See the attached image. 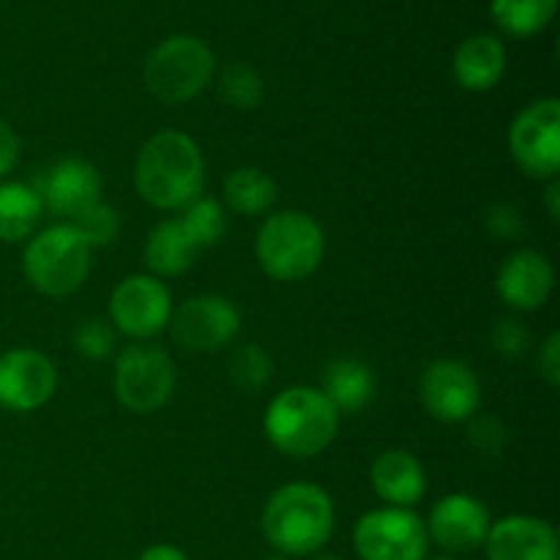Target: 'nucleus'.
<instances>
[{"instance_id": "nucleus-1", "label": "nucleus", "mask_w": 560, "mask_h": 560, "mask_svg": "<svg viewBox=\"0 0 560 560\" xmlns=\"http://www.w3.org/2000/svg\"><path fill=\"white\" fill-rule=\"evenodd\" d=\"M135 186L148 206L159 211H184L206 189V162L200 145L184 131H156L140 148Z\"/></svg>"}, {"instance_id": "nucleus-2", "label": "nucleus", "mask_w": 560, "mask_h": 560, "mask_svg": "<svg viewBox=\"0 0 560 560\" xmlns=\"http://www.w3.org/2000/svg\"><path fill=\"white\" fill-rule=\"evenodd\" d=\"M260 525L277 556H315L334 534V501L323 487L293 481L268 498Z\"/></svg>"}, {"instance_id": "nucleus-3", "label": "nucleus", "mask_w": 560, "mask_h": 560, "mask_svg": "<svg viewBox=\"0 0 560 560\" xmlns=\"http://www.w3.org/2000/svg\"><path fill=\"white\" fill-rule=\"evenodd\" d=\"M268 443L284 457L310 459L331 446L339 413L315 386H293L271 399L262 419Z\"/></svg>"}, {"instance_id": "nucleus-4", "label": "nucleus", "mask_w": 560, "mask_h": 560, "mask_svg": "<svg viewBox=\"0 0 560 560\" xmlns=\"http://www.w3.org/2000/svg\"><path fill=\"white\" fill-rule=\"evenodd\" d=\"M255 252L268 277L277 282H301L320 268L326 235L310 213L277 211L260 224Z\"/></svg>"}, {"instance_id": "nucleus-5", "label": "nucleus", "mask_w": 560, "mask_h": 560, "mask_svg": "<svg viewBox=\"0 0 560 560\" xmlns=\"http://www.w3.org/2000/svg\"><path fill=\"white\" fill-rule=\"evenodd\" d=\"M217 58L202 38L178 36L164 38L145 60V88L164 104H186L200 96L213 80Z\"/></svg>"}, {"instance_id": "nucleus-6", "label": "nucleus", "mask_w": 560, "mask_h": 560, "mask_svg": "<svg viewBox=\"0 0 560 560\" xmlns=\"http://www.w3.org/2000/svg\"><path fill=\"white\" fill-rule=\"evenodd\" d=\"M91 252L85 238L69 222H63L27 241L22 268L38 293L60 299L77 293L85 284L91 273Z\"/></svg>"}, {"instance_id": "nucleus-7", "label": "nucleus", "mask_w": 560, "mask_h": 560, "mask_svg": "<svg viewBox=\"0 0 560 560\" xmlns=\"http://www.w3.org/2000/svg\"><path fill=\"white\" fill-rule=\"evenodd\" d=\"M115 399L129 413H153L175 392V364L162 348L153 345H129L115 359L113 372Z\"/></svg>"}, {"instance_id": "nucleus-8", "label": "nucleus", "mask_w": 560, "mask_h": 560, "mask_svg": "<svg viewBox=\"0 0 560 560\" xmlns=\"http://www.w3.org/2000/svg\"><path fill=\"white\" fill-rule=\"evenodd\" d=\"M353 547L361 560H424L430 536L413 509L383 506L355 523Z\"/></svg>"}, {"instance_id": "nucleus-9", "label": "nucleus", "mask_w": 560, "mask_h": 560, "mask_svg": "<svg viewBox=\"0 0 560 560\" xmlns=\"http://www.w3.org/2000/svg\"><path fill=\"white\" fill-rule=\"evenodd\" d=\"M509 151L525 175L539 180L558 178L560 170V102L539 98L517 113L509 126Z\"/></svg>"}, {"instance_id": "nucleus-10", "label": "nucleus", "mask_w": 560, "mask_h": 560, "mask_svg": "<svg viewBox=\"0 0 560 560\" xmlns=\"http://www.w3.org/2000/svg\"><path fill=\"white\" fill-rule=\"evenodd\" d=\"M170 331L178 348L189 353H217L241 331V312L224 295H195L170 317Z\"/></svg>"}, {"instance_id": "nucleus-11", "label": "nucleus", "mask_w": 560, "mask_h": 560, "mask_svg": "<svg viewBox=\"0 0 560 560\" xmlns=\"http://www.w3.org/2000/svg\"><path fill=\"white\" fill-rule=\"evenodd\" d=\"M173 317V293L162 279L151 273H135L124 279L109 295V320L131 339H148L162 334Z\"/></svg>"}, {"instance_id": "nucleus-12", "label": "nucleus", "mask_w": 560, "mask_h": 560, "mask_svg": "<svg viewBox=\"0 0 560 560\" xmlns=\"http://www.w3.org/2000/svg\"><path fill=\"white\" fill-rule=\"evenodd\" d=\"M419 397L427 413L443 424H463L474 419L481 402L476 372L459 359H438L421 372Z\"/></svg>"}, {"instance_id": "nucleus-13", "label": "nucleus", "mask_w": 560, "mask_h": 560, "mask_svg": "<svg viewBox=\"0 0 560 560\" xmlns=\"http://www.w3.org/2000/svg\"><path fill=\"white\" fill-rule=\"evenodd\" d=\"M58 392V370L33 348H14L0 355V408L31 413Z\"/></svg>"}, {"instance_id": "nucleus-14", "label": "nucleus", "mask_w": 560, "mask_h": 560, "mask_svg": "<svg viewBox=\"0 0 560 560\" xmlns=\"http://www.w3.org/2000/svg\"><path fill=\"white\" fill-rule=\"evenodd\" d=\"M424 525L427 536L443 552L463 556V552H474L485 547L487 534L492 528V517L490 509L479 498L468 495V492H452V495H443L432 506L430 523Z\"/></svg>"}, {"instance_id": "nucleus-15", "label": "nucleus", "mask_w": 560, "mask_h": 560, "mask_svg": "<svg viewBox=\"0 0 560 560\" xmlns=\"http://www.w3.org/2000/svg\"><path fill=\"white\" fill-rule=\"evenodd\" d=\"M485 552L487 560H560L556 528L530 514H509L492 523Z\"/></svg>"}, {"instance_id": "nucleus-16", "label": "nucleus", "mask_w": 560, "mask_h": 560, "mask_svg": "<svg viewBox=\"0 0 560 560\" xmlns=\"http://www.w3.org/2000/svg\"><path fill=\"white\" fill-rule=\"evenodd\" d=\"M498 295L517 312L541 310L556 288L550 260L536 249H520L506 257L495 279Z\"/></svg>"}, {"instance_id": "nucleus-17", "label": "nucleus", "mask_w": 560, "mask_h": 560, "mask_svg": "<svg viewBox=\"0 0 560 560\" xmlns=\"http://www.w3.org/2000/svg\"><path fill=\"white\" fill-rule=\"evenodd\" d=\"M102 186V173L91 162L71 156L52 164L47 170V175H44L42 189L36 191L49 211L60 213L66 219H74L77 213H82L93 202H98Z\"/></svg>"}, {"instance_id": "nucleus-18", "label": "nucleus", "mask_w": 560, "mask_h": 560, "mask_svg": "<svg viewBox=\"0 0 560 560\" xmlns=\"http://www.w3.org/2000/svg\"><path fill=\"white\" fill-rule=\"evenodd\" d=\"M370 479L372 490H375L377 498L386 501L388 506L413 509L427 492L424 465L419 463V457H413L410 452H402V448L383 452L381 457L372 463Z\"/></svg>"}, {"instance_id": "nucleus-19", "label": "nucleus", "mask_w": 560, "mask_h": 560, "mask_svg": "<svg viewBox=\"0 0 560 560\" xmlns=\"http://www.w3.org/2000/svg\"><path fill=\"white\" fill-rule=\"evenodd\" d=\"M452 69L465 91H492L506 71V49H503L501 38L479 33V36H470L459 44Z\"/></svg>"}, {"instance_id": "nucleus-20", "label": "nucleus", "mask_w": 560, "mask_h": 560, "mask_svg": "<svg viewBox=\"0 0 560 560\" xmlns=\"http://www.w3.org/2000/svg\"><path fill=\"white\" fill-rule=\"evenodd\" d=\"M323 394L337 408V413H359L375 399L377 377L370 364L359 359H337L326 366Z\"/></svg>"}, {"instance_id": "nucleus-21", "label": "nucleus", "mask_w": 560, "mask_h": 560, "mask_svg": "<svg viewBox=\"0 0 560 560\" xmlns=\"http://www.w3.org/2000/svg\"><path fill=\"white\" fill-rule=\"evenodd\" d=\"M195 241L189 238L180 219H164L148 233L145 241V262L151 268V277H180L195 266L197 257Z\"/></svg>"}, {"instance_id": "nucleus-22", "label": "nucleus", "mask_w": 560, "mask_h": 560, "mask_svg": "<svg viewBox=\"0 0 560 560\" xmlns=\"http://www.w3.org/2000/svg\"><path fill=\"white\" fill-rule=\"evenodd\" d=\"M44 202L31 184L3 180L0 184V241L16 244L27 238L42 222Z\"/></svg>"}, {"instance_id": "nucleus-23", "label": "nucleus", "mask_w": 560, "mask_h": 560, "mask_svg": "<svg viewBox=\"0 0 560 560\" xmlns=\"http://www.w3.org/2000/svg\"><path fill=\"white\" fill-rule=\"evenodd\" d=\"M277 197V180L257 167H238L224 178V200L241 217H260L271 211Z\"/></svg>"}, {"instance_id": "nucleus-24", "label": "nucleus", "mask_w": 560, "mask_h": 560, "mask_svg": "<svg viewBox=\"0 0 560 560\" xmlns=\"http://www.w3.org/2000/svg\"><path fill=\"white\" fill-rule=\"evenodd\" d=\"M492 20L514 38H530L545 31L558 11V0H492Z\"/></svg>"}, {"instance_id": "nucleus-25", "label": "nucleus", "mask_w": 560, "mask_h": 560, "mask_svg": "<svg viewBox=\"0 0 560 560\" xmlns=\"http://www.w3.org/2000/svg\"><path fill=\"white\" fill-rule=\"evenodd\" d=\"M219 93H222L224 104L241 113H249L262 104L266 96V82H262L260 71L249 63H230L219 74Z\"/></svg>"}, {"instance_id": "nucleus-26", "label": "nucleus", "mask_w": 560, "mask_h": 560, "mask_svg": "<svg viewBox=\"0 0 560 560\" xmlns=\"http://www.w3.org/2000/svg\"><path fill=\"white\" fill-rule=\"evenodd\" d=\"M178 219L186 228V233H189V238L195 241L197 249L217 246L224 238V233H228V213L211 197H197L191 206L180 211Z\"/></svg>"}, {"instance_id": "nucleus-27", "label": "nucleus", "mask_w": 560, "mask_h": 560, "mask_svg": "<svg viewBox=\"0 0 560 560\" xmlns=\"http://www.w3.org/2000/svg\"><path fill=\"white\" fill-rule=\"evenodd\" d=\"M230 381L235 388L244 394L260 392L271 381V355L260 348V345H241L233 355H230Z\"/></svg>"}, {"instance_id": "nucleus-28", "label": "nucleus", "mask_w": 560, "mask_h": 560, "mask_svg": "<svg viewBox=\"0 0 560 560\" xmlns=\"http://www.w3.org/2000/svg\"><path fill=\"white\" fill-rule=\"evenodd\" d=\"M71 228L85 238V244L91 249L96 246H109L120 233V213L115 211L107 202H93L91 208H85L82 213H77L74 219H69Z\"/></svg>"}, {"instance_id": "nucleus-29", "label": "nucleus", "mask_w": 560, "mask_h": 560, "mask_svg": "<svg viewBox=\"0 0 560 560\" xmlns=\"http://www.w3.org/2000/svg\"><path fill=\"white\" fill-rule=\"evenodd\" d=\"M71 342H74V350L80 355H85L91 361H102L115 350V328L113 323L91 317V320H82L74 328Z\"/></svg>"}, {"instance_id": "nucleus-30", "label": "nucleus", "mask_w": 560, "mask_h": 560, "mask_svg": "<svg viewBox=\"0 0 560 560\" xmlns=\"http://www.w3.org/2000/svg\"><path fill=\"white\" fill-rule=\"evenodd\" d=\"M468 435H470V443H474L481 454H487V457H498V454L506 448V441H509L506 427H503L498 419H490V416L476 419L474 424H470Z\"/></svg>"}, {"instance_id": "nucleus-31", "label": "nucleus", "mask_w": 560, "mask_h": 560, "mask_svg": "<svg viewBox=\"0 0 560 560\" xmlns=\"http://www.w3.org/2000/svg\"><path fill=\"white\" fill-rule=\"evenodd\" d=\"M528 342H530L528 328L517 320L498 323L495 331H492V348H495L501 355H506V359H517V355H523L525 350H528Z\"/></svg>"}, {"instance_id": "nucleus-32", "label": "nucleus", "mask_w": 560, "mask_h": 560, "mask_svg": "<svg viewBox=\"0 0 560 560\" xmlns=\"http://www.w3.org/2000/svg\"><path fill=\"white\" fill-rule=\"evenodd\" d=\"M485 222H487V230H490V235H495V238L501 241L517 238L525 228L523 213H520L514 206H509V202H498V206H492L490 211H487Z\"/></svg>"}, {"instance_id": "nucleus-33", "label": "nucleus", "mask_w": 560, "mask_h": 560, "mask_svg": "<svg viewBox=\"0 0 560 560\" xmlns=\"http://www.w3.org/2000/svg\"><path fill=\"white\" fill-rule=\"evenodd\" d=\"M539 375L547 386H560V334L552 331L539 350Z\"/></svg>"}, {"instance_id": "nucleus-34", "label": "nucleus", "mask_w": 560, "mask_h": 560, "mask_svg": "<svg viewBox=\"0 0 560 560\" xmlns=\"http://www.w3.org/2000/svg\"><path fill=\"white\" fill-rule=\"evenodd\" d=\"M16 159H20V140H16L9 120L0 118V178H5L14 170Z\"/></svg>"}, {"instance_id": "nucleus-35", "label": "nucleus", "mask_w": 560, "mask_h": 560, "mask_svg": "<svg viewBox=\"0 0 560 560\" xmlns=\"http://www.w3.org/2000/svg\"><path fill=\"white\" fill-rule=\"evenodd\" d=\"M137 560H191V558L175 545H151L148 550L140 552V558Z\"/></svg>"}, {"instance_id": "nucleus-36", "label": "nucleus", "mask_w": 560, "mask_h": 560, "mask_svg": "<svg viewBox=\"0 0 560 560\" xmlns=\"http://www.w3.org/2000/svg\"><path fill=\"white\" fill-rule=\"evenodd\" d=\"M545 208H547V217H550L552 222H558V219H560V180L558 178L547 180Z\"/></svg>"}, {"instance_id": "nucleus-37", "label": "nucleus", "mask_w": 560, "mask_h": 560, "mask_svg": "<svg viewBox=\"0 0 560 560\" xmlns=\"http://www.w3.org/2000/svg\"><path fill=\"white\" fill-rule=\"evenodd\" d=\"M424 560H457L454 556H438V558H424Z\"/></svg>"}, {"instance_id": "nucleus-38", "label": "nucleus", "mask_w": 560, "mask_h": 560, "mask_svg": "<svg viewBox=\"0 0 560 560\" xmlns=\"http://www.w3.org/2000/svg\"><path fill=\"white\" fill-rule=\"evenodd\" d=\"M315 560H342V558H337V556H317Z\"/></svg>"}, {"instance_id": "nucleus-39", "label": "nucleus", "mask_w": 560, "mask_h": 560, "mask_svg": "<svg viewBox=\"0 0 560 560\" xmlns=\"http://www.w3.org/2000/svg\"><path fill=\"white\" fill-rule=\"evenodd\" d=\"M262 560H288L284 556H268V558H262Z\"/></svg>"}]
</instances>
